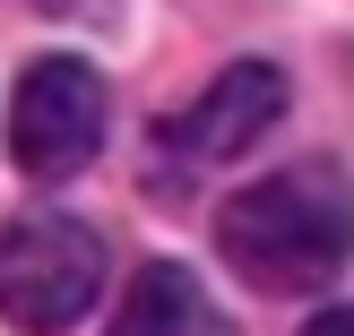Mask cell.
<instances>
[{"instance_id":"obj_2","label":"cell","mask_w":354,"mask_h":336,"mask_svg":"<svg viewBox=\"0 0 354 336\" xmlns=\"http://www.w3.org/2000/svg\"><path fill=\"white\" fill-rule=\"evenodd\" d=\"M104 293V241L78 216H17L0 233V319L17 336H69Z\"/></svg>"},{"instance_id":"obj_1","label":"cell","mask_w":354,"mask_h":336,"mask_svg":"<svg viewBox=\"0 0 354 336\" xmlns=\"http://www.w3.org/2000/svg\"><path fill=\"white\" fill-rule=\"evenodd\" d=\"M216 250L259 293H328L354 259V190L337 164H286L225 199Z\"/></svg>"},{"instance_id":"obj_5","label":"cell","mask_w":354,"mask_h":336,"mask_svg":"<svg viewBox=\"0 0 354 336\" xmlns=\"http://www.w3.org/2000/svg\"><path fill=\"white\" fill-rule=\"evenodd\" d=\"M113 336H225V319H216V302L199 293V276H190V268L156 259V268L130 276Z\"/></svg>"},{"instance_id":"obj_4","label":"cell","mask_w":354,"mask_h":336,"mask_svg":"<svg viewBox=\"0 0 354 336\" xmlns=\"http://www.w3.org/2000/svg\"><path fill=\"white\" fill-rule=\"evenodd\" d=\"M277 112H286V69L277 61H234L225 78L199 86V103H182L165 121V155L173 164H234V155H251L277 130Z\"/></svg>"},{"instance_id":"obj_6","label":"cell","mask_w":354,"mask_h":336,"mask_svg":"<svg viewBox=\"0 0 354 336\" xmlns=\"http://www.w3.org/2000/svg\"><path fill=\"white\" fill-rule=\"evenodd\" d=\"M303 336H354V302H337V310H320Z\"/></svg>"},{"instance_id":"obj_3","label":"cell","mask_w":354,"mask_h":336,"mask_svg":"<svg viewBox=\"0 0 354 336\" xmlns=\"http://www.w3.org/2000/svg\"><path fill=\"white\" fill-rule=\"evenodd\" d=\"M104 147V78L86 61H35L9 95V155L35 181H69Z\"/></svg>"}]
</instances>
